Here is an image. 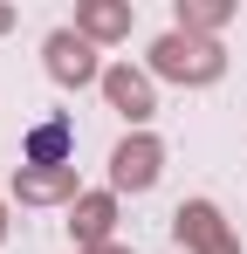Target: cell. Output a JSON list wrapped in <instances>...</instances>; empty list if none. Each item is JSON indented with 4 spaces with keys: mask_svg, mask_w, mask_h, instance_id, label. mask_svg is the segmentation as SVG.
Here are the masks:
<instances>
[{
    "mask_svg": "<svg viewBox=\"0 0 247 254\" xmlns=\"http://www.w3.org/2000/svg\"><path fill=\"white\" fill-rule=\"evenodd\" d=\"M151 172H158V151L151 144H124L117 151V179L124 186H151Z\"/></svg>",
    "mask_w": 247,
    "mask_h": 254,
    "instance_id": "3",
    "label": "cell"
},
{
    "mask_svg": "<svg viewBox=\"0 0 247 254\" xmlns=\"http://www.w3.org/2000/svg\"><path fill=\"white\" fill-rule=\"evenodd\" d=\"M48 69H55L62 83H82V76H89V48H82L76 35H55V42H48Z\"/></svg>",
    "mask_w": 247,
    "mask_h": 254,
    "instance_id": "2",
    "label": "cell"
},
{
    "mask_svg": "<svg viewBox=\"0 0 247 254\" xmlns=\"http://www.w3.org/2000/svg\"><path fill=\"white\" fill-rule=\"evenodd\" d=\"M158 69L165 76H213L220 62H213L206 42H179V35H172V42H158Z\"/></svg>",
    "mask_w": 247,
    "mask_h": 254,
    "instance_id": "1",
    "label": "cell"
},
{
    "mask_svg": "<svg viewBox=\"0 0 247 254\" xmlns=\"http://www.w3.org/2000/svg\"><path fill=\"white\" fill-rule=\"evenodd\" d=\"M89 28H96V35H117V28H124V14H110V7H96V14H89Z\"/></svg>",
    "mask_w": 247,
    "mask_h": 254,
    "instance_id": "6",
    "label": "cell"
},
{
    "mask_svg": "<svg viewBox=\"0 0 247 254\" xmlns=\"http://www.w3.org/2000/svg\"><path fill=\"white\" fill-rule=\"evenodd\" d=\"M62 151H69V130H62V124H48V130H35V158H41V165H55Z\"/></svg>",
    "mask_w": 247,
    "mask_h": 254,
    "instance_id": "5",
    "label": "cell"
},
{
    "mask_svg": "<svg viewBox=\"0 0 247 254\" xmlns=\"http://www.w3.org/2000/svg\"><path fill=\"white\" fill-rule=\"evenodd\" d=\"M110 96H117L130 117H144V110H151V96H144V83H137L130 69H117V76H110Z\"/></svg>",
    "mask_w": 247,
    "mask_h": 254,
    "instance_id": "4",
    "label": "cell"
}]
</instances>
